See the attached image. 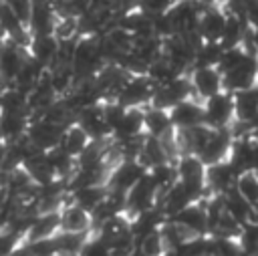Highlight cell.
Listing matches in <instances>:
<instances>
[{
	"label": "cell",
	"instance_id": "cell-31",
	"mask_svg": "<svg viewBox=\"0 0 258 256\" xmlns=\"http://www.w3.org/2000/svg\"><path fill=\"white\" fill-rule=\"evenodd\" d=\"M6 4L12 8V12L20 18V22L28 28L30 24V16H32V8H34V2L32 0H6Z\"/></svg>",
	"mask_w": 258,
	"mask_h": 256
},
{
	"label": "cell",
	"instance_id": "cell-39",
	"mask_svg": "<svg viewBox=\"0 0 258 256\" xmlns=\"http://www.w3.org/2000/svg\"><path fill=\"white\" fill-rule=\"evenodd\" d=\"M54 256H62V254H54Z\"/></svg>",
	"mask_w": 258,
	"mask_h": 256
},
{
	"label": "cell",
	"instance_id": "cell-5",
	"mask_svg": "<svg viewBox=\"0 0 258 256\" xmlns=\"http://www.w3.org/2000/svg\"><path fill=\"white\" fill-rule=\"evenodd\" d=\"M194 95L202 101L224 91V75L218 67H198L189 71Z\"/></svg>",
	"mask_w": 258,
	"mask_h": 256
},
{
	"label": "cell",
	"instance_id": "cell-33",
	"mask_svg": "<svg viewBox=\"0 0 258 256\" xmlns=\"http://www.w3.org/2000/svg\"><path fill=\"white\" fill-rule=\"evenodd\" d=\"M4 155H6V143L0 145V169H2V163H4Z\"/></svg>",
	"mask_w": 258,
	"mask_h": 256
},
{
	"label": "cell",
	"instance_id": "cell-1",
	"mask_svg": "<svg viewBox=\"0 0 258 256\" xmlns=\"http://www.w3.org/2000/svg\"><path fill=\"white\" fill-rule=\"evenodd\" d=\"M204 115L206 125L212 129L232 131L236 125V109H234V95L232 93H218L204 101Z\"/></svg>",
	"mask_w": 258,
	"mask_h": 256
},
{
	"label": "cell",
	"instance_id": "cell-38",
	"mask_svg": "<svg viewBox=\"0 0 258 256\" xmlns=\"http://www.w3.org/2000/svg\"><path fill=\"white\" fill-rule=\"evenodd\" d=\"M256 73H258V56H256Z\"/></svg>",
	"mask_w": 258,
	"mask_h": 256
},
{
	"label": "cell",
	"instance_id": "cell-19",
	"mask_svg": "<svg viewBox=\"0 0 258 256\" xmlns=\"http://www.w3.org/2000/svg\"><path fill=\"white\" fill-rule=\"evenodd\" d=\"M145 135H151V137H157V139H163L167 135L173 133V123H171V117H169V111H163V109H155V107H145Z\"/></svg>",
	"mask_w": 258,
	"mask_h": 256
},
{
	"label": "cell",
	"instance_id": "cell-14",
	"mask_svg": "<svg viewBox=\"0 0 258 256\" xmlns=\"http://www.w3.org/2000/svg\"><path fill=\"white\" fill-rule=\"evenodd\" d=\"M56 12L50 0H38L34 2L32 8V16H30V24L28 30L32 36H42V34H52L54 32V24H56Z\"/></svg>",
	"mask_w": 258,
	"mask_h": 256
},
{
	"label": "cell",
	"instance_id": "cell-3",
	"mask_svg": "<svg viewBox=\"0 0 258 256\" xmlns=\"http://www.w3.org/2000/svg\"><path fill=\"white\" fill-rule=\"evenodd\" d=\"M155 93V83L147 75H131L123 89L117 95V101L123 107H139L145 109L151 103V97Z\"/></svg>",
	"mask_w": 258,
	"mask_h": 256
},
{
	"label": "cell",
	"instance_id": "cell-13",
	"mask_svg": "<svg viewBox=\"0 0 258 256\" xmlns=\"http://www.w3.org/2000/svg\"><path fill=\"white\" fill-rule=\"evenodd\" d=\"M93 228V214L75 206L67 204L60 210V232L64 234H87Z\"/></svg>",
	"mask_w": 258,
	"mask_h": 256
},
{
	"label": "cell",
	"instance_id": "cell-17",
	"mask_svg": "<svg viewBox=\"0 0 258 256\" xmlns=\"http://www.w3.org/2000/svg\"><path fill=\"white\" fill-rule=\"evenodd\" d=\"M224 204H226V212L244 228L256 222V208L252 204H248L238 191L236 187L230 189L228 194H224Z\"/></svg>",
	"mask_w": 258,
	"mask_h": 256
},
{
	"label": "cell",
	"instance_id": "cell-34",
	"mask_svg": "<svg viewBox=\"0 0 258 256\" xmlns=\"http://www.w3.org/2000/svg\"><path fill=\"white\" fill-rule=\"evenodd\" d=\"M250 127H252V129H258V113H256V117H254V121L250 123Z\"/></svg>",
	"mask_w": 258,
	"mask_h": 256
},
{
	"label": "cell",
	"instance_id": "cell-2",
	"mask_svg": "<svg viewBox=\"0 0 258 256\" xmlns=\"http://www.w3.org/2000/svg\"><path fill=\"white\" fill-rule=\"evenodd\" d=\"M189 97H196L194 95V89H191V81H189V73L187 75H181L165 85H159L155 87V93L151 97V107L155 109H163V111H169L173 109L177 103L189 99Z\"/></svg>",
	"mask_w": 258,
	"mask_h": 256
},
{
	"label": "cell",
	"instance_id": "cell-30",
	"mask_svg": "<svg viewBox=\"0 0 258 256\" xmlns=\"http://www.w3.org/2000/svg\"><path fill=\"white\" fill-rule=\"evenodd\" d=\"M30 256H54L58 254V246H56V236L48 238V240H38V242H30L26 244Z\"/></svg>",
	"mask_w": 258,
	"mask_h": 256
},
{
	"label": "cell",
	"instance_id": "cell-10",
	"mask_svg": "<svg viewBox=\"0 0 258 256\" xmlns=\"http://www.w3.org/2000/svg\"><path fill=\"white\" fill-rule=\"evenodd\" d=\"M147 175V167L141 161H121L109 175V189L127 194L135 183Z\"/></svg>",
	"mask_w": 258,
	"mask_h": 256
},
{
	"label": "cell",
	"instance_id": "cell-25",
	"mask_svg": "<svg viewBox=\"0 0 258 256\" xmlns=\"http://www.w3.org/2000/svg\"><path fill=\"white\" fill-rule=\"evenodd\" d=\"M208 256H242V248H240L238 238L210 236Z\"/></svg>",
	"mask_w": 258,
	"mask_h": 256
},
{
	"label": "cell",
	"instance_id": "cell-28",
	"mask_svg": "<svg viewBox=\"0 0 258 256\" xmlns=\"http://www.w3.org/2000/svg\"><path fill=\"white\" fill-rule=\"evenodd\" d=\"M175 4H177V0H137L135 2V6L141 12H145L147 16H151V18L167 14Z\"/></svg>",
	"mask_w": 258,
	"mask_h": 256
},
{
	"label": "cell",
	"instance_id": "cell-27",
	"mask_svg": "<svg viewBox=\"0 0 258 256\" xmlns=\"http://www.w3.org/2000/svg\"><path fill=\"white\" fill-rule=\"evenodd\" d=\"M139 252L145 254V256H163V254L167 252V246H165V242H163L161 232L155 230V232L143 236V238L139 240Z\"/></svg>",
	"mask_w": 258,
	"mask_h": 256
},
{
	"label": "cell",
	"instance_id": "cell-11",
	"mask_svg": "<svg viewBox=\"0 0 258 256\" xmlns=\"http://www.w3.org/2000/svg\"><path fill=\"white\" fill-rule=\"evenodd\" d=\"M236 179H238V173L232 167L230 159L220 161V163H214V165H208V171H206V187L210 191L224 196V194H228L230 189L236 187Z\"/></svg>",
	"mask_w": 258,
	"mask_h": 256
},
{
	"label": "cell",
	"instance_id": "cell-23",
	"mask_svg": "<svg viewBox=\"0 0 258 256\" xmlns=\"http://www.w3.org/2000/svg\"><path fill=\"white\" fill-rule=\"evenodd\" d=\"M139 161H141V163L147 167V171H149L151 167L161 165V163H167V161H171V159H169V155H167V151H165L161 139L151 137V135H145Z\"/></svg>",
	"mask_w": 258,
	"mask_h": 256
},
{
	"label": "cell",
	"instance_id": "cell-37",
	"mask_svg": "<svg viewBox=\"0 0 258 256\" xmlns=\"http://www.w3.org/2000/svg\"><path fill=\"white\" fill-rule=\"evenodd\" d=\"M254 224H258V208H256V222Z\"/></svg>",
	"mask_w": 258,
	"mask_h": 256
},
{
	"label": "cell",
	"instance_id": "cell-22",
	"mask_svg": "<svg viewBox=\"0 0 258 256\" xmlns=\"http://www.w3.org/2000/svg\"><path fill=\"white\" fill-rule=\"evenodd\" d=\"M234 109H236V123L250 125L258 113V87L250 91L234 93Z\"/></svg>",
	"mask_w": 258,
	"mask_h": 256
},
{
	"label": "cell",
	"instance_id": "cell-7",
	"mask_svg": "<svg viewBox=\"0 0 258 256\" xmlns=\"http://www.w3.org/2000/svg\"><path fill=\"white\" fill-rule=\"evenodd\" d=\"M62 131H64V127L52 125V123H48L44 119H36V121H30L28 131H26V137L34 145L36 151L46 153V151H50V149H54V147L60 145Z\"/></svg>",
	"mask_w": 258,
	"mask_h": 256
},
{
	"label": "cell",
	"instance_id": "cell-6",
	"mask_svg": "<svg viewBox=\"0 0 258 256\" xmlns=\"http://www.w3.org/2000/svg\"><path fill=\"white\" fill-rule=\"evenodd\" d=\"M169 117L175 129H194L206 123L204 115V101L198 97H189L169 109Z\"/></svg>",
	"mask_w": 258,
	"mask_h": 256
},
{
	"label": "cell",
	"instance_id": "cell-24",
	"mask_svg": "<svg viewBox=\"0 0 258 256\" xmlns=\"http://www.w3.org/2000/svg\"><path fill=\"white\" fill-rule=\"evenodd\" d=\"M236 191L254 208H258V175L256 171H244L236 179Z\"/></svg>",
	"mask_w": 258,
	"mask_h": 256
},
{
	"label": "cell",
	"instance_id": "cell-8",
	"mask_svg": "<svg viewBox=\"0 0 258 256\" xmlns=\"http://www.w3.org/2000/svg\"><path fill=\"white\" fill-rule=\"evenodd\" d=\"M226 8L222 6H206L202 12L200 24H198V34L202 36L204 42H222L224 30H226Z\"/></svg>",
	"mask_w": 258,
	"mask_h": 256
},
{
	"label": "cell",
	"instance_id": "cell-18",
	"mask_svg": "<svg viewBox=\"0 0 258 256\" xmlns=\"http://www.w3.org/2000/svg\"><path fill=\"white\" fill-rule=\"evenodd\" d=\"M58 52V40L54 38V34H42V36H32L30 46H28V54L42 67L48 69Z\"/></svg>",
	"mask_w": 258,
	"mask_h": 256
},
{
	"label": "cell",
	"instance_id": "cell-4",
	"mask_svg": "<svg viewBox=\"0 0 258 256\" xmlns=\"http://www.w3.org/2000/svg\"><path fill=\"white\" fill-rule=\"evenodd\" d=\"M177 167V177L183 185H187L198 198L202 196V191H206V171L208 165L194 153H185L175 161Z\"/></svg>",
	"mask_w": 258,
	"mask_h": 256
},
{
	"label": "cell",
	"instance_id": "cell-15",
	"mask_svg": "<svg viewBox=\"0 0 258 256\" xmlns=\"http://www.w3.org/2000/svg\"><path fill=\"white\" fill-rule=\"evenodd\" d=\"M145 135V111L139 107L125 109V115L113 129L115 139H135Z\"/></svg>",
	"mask_w": 258,
	"mask_h": 256
},
{
	"label": "cell",
	"instance_id": "cell-12",
	"mask_svg": "<svg viewBox=\"0 0 258 256\" xmlns=\"http://www.w3.org/2000/svg\"><path fill=\"white\" fill-rule=\"evenodd\" d=\"M173 222H177L179 226L187 228L189 232H194L196 236H206V232L210 230L208 224V214H206V200L204 202H194L187 208H183L179 214H175L173 218H169Z\"/></svg>",
	"mask_w": 258,
	"mask_h": 256
},
{
	"label": "cell",
	"instance_id": "cell-21",
	"mask_svg": "<svg viewBox=\"0 0 258 256\" xmlns=\"http://www.w3.org/2000/svg\"><path fill=\"white\" fill-rule=\"evenodd\" d=\"M107 196H109V185H89V187L71 191V204L93 214L105 202Z\"/></svg>",
	"mask_w": 258,
	"mask_h": 256
},
{
	"label": "cell",
	"instance_id": "cell-29",
	"mask_svg": "<svg viewBox=\"0 0 258 256\" xmlns=\"http://www.w3.org/2000/svg\"><path fill=\"white\" fill-rule=\"evenodd\" d=\"M79 256H111V246L105 240H101L99 236H93V238L89 236V240L83 246Z\"/></svg>",
	"mask_w": 258,
	"mask_h": 256
},
{
	"label": "cell",
	"instance_id": "cell-26",
	"mask_svg": "<svg viewBox=\"0 0 258 256\" xmlns=\"http://www.w3.org/2000/svg\"><path fill=\"white\" fill-rule=\"evenodd\" d=\"M222 44L218 42H204L198 52H196V60H194V69L198 67H218L220 65V58H222Z\"/></svg>",
	"mask_w": 258,
	"mask_h": 256
},
{
	"label": "cell",
	"instance_id": "cell-36",
	"mask_svg": "<svg viewBox=\"0 0 258 256\" xmlns=\"http://www.w3.org/2000/svg\"><path fill=\"white\" fill-rule=\"evenodd\" d=\"M4 115V103H2V95H0V117Z\"/></svg>",
	"mask_w": 258,
	"mask_h": 256
},
{
	"label": "cell",
	"instance_id": "cell-35",
	"mask_svg": "<svg viewBox=\"0 0 258 256\" xmlns=\"http://www.w3.org/2000/svg\"><path fill=\"white\" fill-rule=\"evenodd\" d=\"M163 256H179V254H177V250H167Z\"/></svg>",
	"mask_w": 258,
	"mask_h": 256
},
{
	"label": "cell",
	"instance_id": "cell-20",
	"mask_svg": "<svg viewBox=\"0 0 258 256\" xmlns=\"http://www.w3.org/2000/svg\"><path fill=\"white\" fill-rule=\"evenodd\" d=\"M91 143H93V139L89 137V133L77 121H73L71 125H67L64 131H62V137H60V147L69 155H73V157H79Z\"/></svg>",
	"mask_w": 258,
	"mask_h": 256
},
{
	"label": "cell",
	"instance_id": "cell-32",
	"mask_svg": "<svg viewBox=\"0 0 258 256\" xmlns=\"http://www.w3.org/2000/svg\"><path fill=\"white\" fill-rule=\"evenodd\" d=\"M244 42L252 44V48H254V50L258 52V30H248V34H246Z\"/></svg>",
	"mask_w": 258,
	"mask_h": 256
},
{
	"label": "cell",
	"instance_id": "cell-9",
	"mask_svg": "<svg viewBox=\"0 0 258 256\" xmlns=\"http://www.w3.org/2000/svg\"><path fill=\"white\" fill-rule=\"evenodd\" d=\"M258 87V73H256V56H250L240 67L230 73H224V91L226 93H240Z\"/></svg>",
	"mask_w": 258,
	"mask_h": 256
},
{
	"label": "cell",
	"instance_id": "cell-16",
	"mask_svg": "<svg viewBox=\"0 0 258 256\" xmlns=\"http://www.w3.org/2000/svg\"><path fill=\"white\" fill-rule=\"evenodd\" d=\"M58 234H60V212H52V214H38L24 238L30 244V242L54 238Z\"/></svg>",
	"mask_w": 258,
	"mask_h": 256
}]
</instances>
